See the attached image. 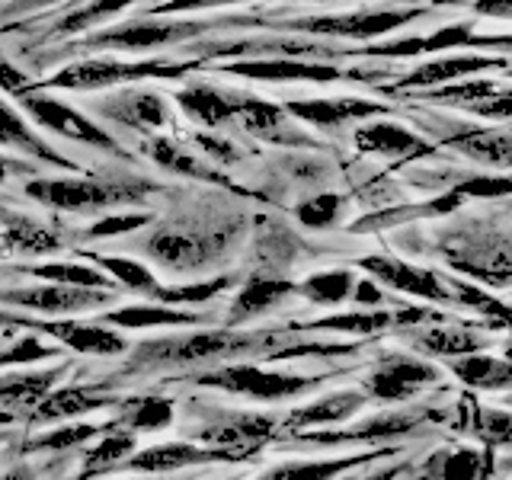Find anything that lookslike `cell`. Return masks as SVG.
<instances>
[{
	"label": "cell",
	"mask_w": 512,
	"mask_h": 480,
	"mask_svg": "<svg viewBox=\"0 0 512 480\" xmlns=\"http://www.w3.org/2000/svg\"><path fill=\"white\" fill-rule=\"evenodd\" d=\"M282 109L317 128H343L346 122H356V119L388 116V106L384 103L359 100V96H340V100H288Z\"/></svg>",
	"instance_id": "obj_15"
},
{
	"label": "cell",
	"mask_w": 512,
	"mask_h": 480,
	"mask_svg": "<svg viewBox=\"0 0 512 480\" xmlns=\"http://www.w3.org/2000/svg\"><path fill=\"white\" fill-rule=\"evenodd\" d=\"M394 320V314L388 311H372V314H336V317H324L314 320V324H292L285 330H340V333H352V336H365V333H378Z\"/></svg>",
	"instance_id": "obj_37"
},
{
	"label": "cell",
	"mask_w": 512,
	"mask_h": 480,
	"mask_svg": "<svg viewBox=\"0 0 512 480\" xmlns=\"http://www.w3.org/2000/svg\"><path fill=\"white\" fill-rule=\"evenodd\" d=\"M506 45V39H484L474 36L471 26H445L432 36H410V39H397V42H384V45H368L359 55H375V58H413V55H426V52H442V48L452 45Z\"/></svg>",
	"instance_id": "obj_17"
},
{
	"label": "cell",
	"mask_w": 512,
	"mask_h": 480,
	"mask_svg": "<svg viewBox=\"0 0 512 480\" xmlns=\"http://www.w3.org/2000/svg\"><path fill=\"white\" fill-rule=\"evenodd\" d=\"M132 448H135V436L128 432H119V436H103V442L90 448L87 458H84V477H93L106 468H116V464L132 458Z\"/></svg>",
	"instance_id": "obj_39"
},
{
	"label": "cell",
	"mask_w": 512,
	"mask_h": 480,
	"mask_svg": "<svg viewBox=\"0 0 512 480\" xmlns=\"http://www.w3.org/2000/svg\"><path fill=\"white\" fill-rule=\"evenodd\" d=\"M490 71V68H506V58H480V55H458V58H439V61H429L420 64L413 74H407L400 80L397 87H439L448 84V80H458L464 74H474V71Z\"/></svg>",
	"instance_id": "obj_21"
},
{
	"label": "cell",
	"mask_w": 512,
	"mask_h": 480,
	"mask_svg": "<svg viewBox=\"0 0 512 480\" xmlns=\"http://www.w3.org/2000/svg\"><path fill=\"white\" fill-rule=\"evenodd\" d=\"M0 144L4 148H16L29 157H39L45 164H55V167H64V170H74V164L68 157H61L52 144H45L32 128L20 119V112H13L7 103H0Z\"/></svg>",
	"instance_id": "obj_24"
},
{
	"label": "cell",
	"mask_w": 512,
	"mask_h": 480,
	"mask_svg": "<svg viewBox=\"0 0 512 480\" xmlns=\"http://www.w3.org/2000/svg\"><path fill=\"white\" fill-rule=\"evenodd\" d=\"M352 285H356V276L349 269H330L304 279L301 285H295V292H301L314 304H340L352 295Z\"/></svg>",
	"instance_id": "obj_35"
},
{
	"label": "cell",
	"mask_w": 512,
	"mask_h": 480,
	"mask_svg": "<svg viewBox=\"0 0 512 480\" xmlns=\"http://www.w3.org/2000/svg\"><path fill=\"white\" fill-rule=\"evenodd\" d=\"M452 372L471 384V388H484V391H503L512 381V368L509 362L490 359V356H464V359H452Z\"/></svg>",
	"instance_id": "obj_30"
},
{
	"label": "cell",
	"mask_w": 512,
	"mask_h": 480,
	"mask_svg": "<svg viewBox=\"0 0 512 480\" xmlns=\"http://www.w3.org/2000/svg\"><path fill=\"white\" fill-rule=\"evenodd\" d=\"M480 464H484V455L480 452H474V448H458V452L442 458L439 477L442 480H477Z\"/></svg>",
	"instance_id": "obj_46"
},
{
	"label": "cell",
	"mask_w": 512,
	"mask_h": 480,
	"mask_svg": "<svg viewBox=\"0 0 512 480\" xmlns=\"http://www.w3.org/2000/svg\"><path fill=\"white\" fill-rule=\"evenodd\" d=\"M452 148L468 154L474 160H490L496 167H509V132H464L452 138Z\"/></svg>",
	"instance_id": "obj_36"
},
{
	"label": "cell",
	"mask_w": 512,
	"mask_h": 480,
	"mask_svg": "<svg viewBox=\"0 0 512 480\" xmlns=\"http://www.w3.org/2000/svg\"><path fill=\"white\" fill-rule=\"evenodd\" d=\"M455 196H480V199H500V196H509L512 192V183H509V176H474V180H464L458 183L455 189Z\"/></svg>",
	"instance_id": "obj_47"
},
{
	"label": "cell",
	"mask_w": 512,
	"mask_h": 480,
	"mask_svg": "<svg viewBox=\"0 0 512 480\" xmlns=\"http://www.w3.org/2000/svg\"><path fill=\"white\" fill-rule=\"evenodd\" d=\"M116 404V397H96L90 391H52L48 397H42L36 407H32V416L36 420H71V416H84L93 410H106Z\"/></svg>",
	"instance_id": "obj_28"
},
{
	"label": "cell",
	"mask_w": 512,
	"mask_h": 480,
	"mask_svg": "<svg viewBox=\"0 0 512 480\" xmlns=\"http://www.w3.org/2000/svg\"><path fill=\"white\" fill-rule=\"evenodd\" d=\"M352 292H356V298H359L362 304H378V301H381V288H378L375 282L359 279L356 285H352Z\"/></svg>",
	"instance_id": "obj_53"
},
{
	"label": "cell",
	"mask_w": 512,
	"mask_h": 480,
	"mask_svg": "<svg viewBox=\"0 0 512 480\" xmlns=\"http://www.w3.org/2000/svg\"><path fill=\"white\" fill-rule=\"evenodd\" d=\"M362 269H368L378 282H384L388 288H397L404 295H416L423 301H452V288H448L432 269H420L400 260H384V256H365L359 263Z\"/></svg>",
	"instance_id": "obj_14"
},
{
	"label": "cell",
	"mask_w": 512,
	"mask_h": 480,
	"mask_svg": "<svg viewBox=\"0 0 512 480\" xmlns=\"http://www.w3.org/2000/svg\"><path fill=\"white\" fill-rule=\"evenodd\" d=\"M103 429L96 426H87V423H77V426H61V429H52V432H42V436H36L26 452H64V448H80L84 442L96 439Z\"/></svg>",
	"instance_id": "obj_42"
},
{
	"label": "cell",
	"mask_w": 512,
	"mask_h": 480,
	"mask_svg": "<svg viewBox=\"0 0 512 480\" xmlns=\"http://www.w3.org/2000/svg\"><path fill=\"white\" fill-rule=\"evenodd\" d=\"M423 10H372V13H343V16H308V20L285 23V29L308 32V36H333V39H375L384 32H394L413 20H420Z\"/></svg>",
	"instance_id": "obj_5"
},
{
	"label": "cell",
	"mask_w": 512,
	"mask_h": 480,
	"mask_svg": "<svg viewBox=\"0 0 512 480\" xmlns=\"http://www.w3.org/2000/svg\"><path fill=\"white\" fill-rule=\"evenodd\" d=\"M500 93V87L490 84V80H480V84H448L442 90H432L426 93V100L432 103H452V106H461V109H468L480 100H490V96Z\"/></svg>",
	"instance_id": "obj_44"
},
{
	"label": "cell",
	"mask_w": 512,
	"mask_h": 480,
	"mask_svg": "<svg viewBox=\"0 0 512 480\" xmlns=\"http://www.w3.org/2000/svg\"><path fill=\"white\" fill-rule=\"evenodd\" d=\"M61 372H26V375H7L0 378V400L16 407H36L48 391L55 388Z\"/></svg>",
	"instance_id": "obj_32"
},
{
	"label": "cell",
	"mask_w": 512,
	"mask_h": 480,
	"mask_svg": "<svg viewBox=\"0 0 512 480\" xmlns=\"http://www.w3.org/2000/svg\"><path fill=\"white\" fill-rule=\"evenodd\" d=\"M26 106V112L39 125L52 128V132L64 135V138H74L80 144H90V148H103L109 154H122L119 144L112 141V135H106L100 125L90 122L87 116H80L77 109L64 106L61 100H52V96H39V93H29L20 100Z\"/></svg>",
	"instance_id": "obj_8"
},
{
	"label": "cell",
	"mask_w": 512,
	"mask_h": 480,
	"mask_svg": "<svg viewBox=\"0 0 512 480\" xmlns=\"http://www.w3.org/2000/svg\"><path fill=\"white\" fill-rule=\"evenodd\" d=\"M151 215H112V218H100L90 224V237H116V234H128L141 228V224H148Z\"/></svg>",
	"instance_id": "obj_48"
},
{
	"label": "cell",
	"mask_w": 512,
	"mask_h": 480,
	"mask_svg": "<svg viewBox=\"0 0 512 480\" xmlns=\"http://www.w3.org/2000/svg\"><path fill=\"white\" fill-rule=\"evenodd\" d=\"M0 439H4V436H0Z\"/></svg>",
	"instance_id": "obj_58"
},
{
	"label": "cell",
	"mask_w": 512,
	"mask_h": 480,
	"mask_svg": "<svg viewBox=\"0 0 512 480\" xmlns=\"http://www.w3.org/2000/svg\"><path fill=\"white\" fill-rule=\"evenodd\" d=\"M151 157L157 160L160 167H167L173 173H180V176H189V180H199V183H218V186H231V176H224L212 167H205L202 160H196L192 154H186L180 144L170 141V138H154L151 141Z\"/></svg>",
	"instance_id": "obj_29"
},
{
	"label": "cell",
	"mask_w": 512,
	"mask_h": 480,
	"mask_svg": "<svg viewBox=\"0 0 512 480\" xmlns=\"http://www.w3.org/2000/svg\"><path fill=\"white\" fill-rule=\"evenodd\" d=\"M0 480H32V474H29V468H16V471L4 474Z\"/></svg>",
	"instance_id": "obj_54"
},
{
	"label": "cell",
	"mask_w": 512,
	"mask_h": 480,
	"mask_svg": "<svg viewBox=\"0 0 512 480\" xmlns=\"http://www.w3.org/2000/svg\"><path fill=\"white\" fill-rule=\"evenodd\" d=\"M196 64H173V61H119V58H96V61H77L68 64L61 74L52 77V87H71V90H100L125 80H148V77H186Z\"/></svg>",
	"instance_id": "obj_2"
},
{
	"label": "cell",
	"mask_w": 512,
	"mask_h": 480,
	"mask_svg": "<svg viewBox=\"0 0 512 480\" xmlns=\"http://www.w3.org/2000/svg\"><path fill=\"white\" fill-rule=\"evenodd\" d=\"M10 247L13 250H20V253H29V256H45V253H55L61 250L58 244V237L55 234H48L45 228H39V224H29L23 218H16L10 221Z\"/></svg>",
	"instance_id": "obj_43"
},
{
	"label": "cell",
	"mask_w": 512,
	"mask_h": 480,
	"mask_svg": "<svg viewBox=\"0 0 512 480\" xmlns=\"http://www.w3.org/2000/svg\"><path fill=\"white\" fill-rule=\"evenodd\" d=\"M356 148L381 157H426L432 154V144H426L420 135L407 132L404 125L394 122H372L356 128Z\"/></svg>",
	"instance_id": "obj_20"
},
{
	"label": "cell",
	"mask_w": 512,
	"mask_h": 480,
	"mask_svg": "<svg viewBox=\"0 0 512 480\" xmlns=\"http://www.w3.org/2000/svg\"><path fill=\"white\" fill-rule=\"evenodd\" d=\"M128 426L135 432H157L173 423V400L167 397H141L128 404Z\"/></svg>",
	"instance_id": "obj_38"
},
{
	"label": "cell",
	"mask_w": 512,
	"mask_h": 480,
	"mask_svg": "<svg viewBox=\"0 0 512 480\" xmlns=\"http://www.w3.org/2000/svg\"><path fill=\"white\" fill-rule=\"evenodd\" d=\"M0 320H10V324H26L36 327L48 336H55L64 346H71L77 352H87V356H119L125 352V336H119L116 330H109L103 324H80V320H26V317H10L0 314Z\"/></svg>",
	"instance_id": "obj_11"
},
{
	"label": "cell",
	"mask_w": 512,
	"mask_h": 480,
	"mask_svg": "<svg viewBox=\"0 0 512 480\" xmlns=\"http://www.w3.org/2000/svg\"><path fill=\"white\" fill-rule=\"evenodd\" d=\"M52 356H58V349H52V346H42L39 340H23V343H16L13 349L0 352V365L42 362V359H52Z\"/></svg>",
	"instance_id": "obj_49"
},
{
	"label": "cell",
	"mask_w": 512,
	"mask_h": 480,
	"mask_svg": "<svg viewBox=\"0 0 512 480\" xmlns=\"http://www.w3.org/2000/svg\"><path fill=\"white\" fill-rule=\"evenodd\" d=\"M221 71L234 77H247V80H276V84H292V80H304V84H336V80L356 77V74L340 71L336 64H314V61H298V58L234 61V64H224Z\"/></svg>",
	"instance_id": "obj_9"
},
{
	"label": "cell",
	"mask_w": 512,
	"mask_h": 480,
	"mask_svg": "<svg viewBox=\"0 0 512 480\" xmlns=\"http://www.w3.org/2000/svg\"><path fill=\"white\" fill-rule=\"evenodd\" d=\"M436 381H439L436 365L410 359V356H391L378 365V372L368 375L365 388L372 391V397L394 404V400H407L420 388H426V384H436Z\"/></svg>",
	"instance_id": "obj_12"
},
{
	"label": "cell",
	"mask_w": 512,
	"mask_h": 480,
	"mask_svg": "<svg viewBox=\"0 0 512 480\" xmlns=\"http://www.w3.org/2000/svg\"><path fill=\"white\" fill-rule=\"evenodd\" d=\"M215 23H189V20H138V23H125L116 29L96 32L93 39H87V45L93 48H122V52H144V48H157L176 39H192L202 36Z\"/></svg>",
	"instance_id": "obj_6"
},
{
	"label": "cell",
	"mask_w": 512,
	"mask_h": 480,
	"mask_svg": "<svg viewBox=\"0 0 512 480\" xmlns=\"http://www.w3.org/2000/svg\"><path fill=\"white\" fill-rule=\"evenodd\" d=\"M199 141V148L208 154V157H215L218 160V164H237V160L240 157H244V154H240L237 148H234V144L231 141H224V138H215V135H199L196 138Z\"/></svg>",
	"instance_id": "obj_51"
},
{
	"label": "cell",
	"mask_w": 512,
	"mask_h": 480,
	"mask_svg": "<svg viewBox=\"0 0 512 480\" xmlns=\"http://www.w3.org/2000/svg\"><path fill=\"white\" fill-rule=\"evenodd\" d=\"M103 327H128V330H138V327H192V324H202L208 317L199 314H189L180 308H151V304H135V308H122V311H112L103 314Z\"/></svg>",
	"instance_id": "obj_27"
},
{
	"label": "cell",
	"mask_w": 512,
	"mask_h": 480,
	"mask_svg": "<svg viewBox=\"0 0 512 480\" xmlns=\"http://www.w3.org/2000/svg\"><path fill=\"white\" fill-rule=\"evenodd\" d=\"M292 292H295V282L256 276L253 282H247L237 292V298L231 304V324H240V320H247V317H260V314L272 311L279 301H285Z\"/></svg>",
	"instance_id": "obj_25"
},
{
	"label": "cell",
	"mask_w": 512,
	"mask_h": 480,
	"mask_svg": "<svg viewBox=\"0 0 512 480\" xmlns=\"http://www.w3.org/2000/svg\"><path fill=\"white\" fill-rule=\"evenodd\" d=\"M381 455L378 452H365V455H352V458H333V461H304V464H285V468L269 471L260 480H333L336 474H343L349 468H359L362 461H372Z\"/></svg>",
	"instance_id": "obj_31"
},
{
	"label": "cell",
	"mask_w": 512,
	"mask_h": 480,
	"mask_svg": "<svg viewBox=\"0 0 512 480\" xmlns=\"http://www.w3.org/2000/svg\"><path fill=\"white\" fill-rule=\"evenodd\" d=\"M202 388H218L228 394H244L253 400H282V397H298L304 391L324 384V378H308V375H292V372H266L256 365H231L221 372H208L192 378Z\"/></svg>",
	"instance_id": "obj_4"
},
{
	"label": "cell",
	"mask_w": 512,
	"mask_h": 480,
	"mask_svg": "<svg viewBox=\"0 0 512 480\" xmlns=\"http://www.w3.org/2000/svg\"><path fill=\"white\" fill-rule=\"evenodd\" d=\"M416 346L423 352H432V356H452V359H464L474 356V352L484 346V340L468 330H452V327H436L416 336Z\"/></svg>",
	"instance_id": "obj_34"
},
{
	"label": "cell",
	"mask_w": 512,
	"mask_h": 480,
	"mask_svg": "<svg viewBox=\"0 0 512 480\" xmlns=\"http://www.w3.org/2000/svg\"><path fill=\"white\" fill-rule=\"evenodd\" d=\"M279 343V333H240V330H205L189 336H164V340L138 343L132 365H189L208 359H234L260 352L263 346Z\"/></svg>",
	"instance_id": "obj_1"
},
{
	"label": "cell",
	"mask_w": 512,
	"mask_h": 480,
	"mask_svg": "<svg viewBox=\"0 0 512 480\" xmlns=\"http://www.w3.org/2000/svg\"><path fill=\"white\" fill-rule=\"evenodd\" d=\"M176 103L205 128H221L234 119L228 93H221L218 87H208V84H189L186 90L176 93Z\"/></svg>",
	"instance_id": "obj_26"
},
{
	"label": "cell",
	"mask_w": 512,
	"mask_h": 480,
	"mask_svg": "<svg viewBox=\"0 0 512 480\" xmlns=\"http://www.w3.org/2000/svg\"><path fill=\"white\" fill-rule=\"evenodd\" d=\"M231 285V279H212V282H196V285H180V288H167V285H157L154 295L157 301L164 304H192V301H208L215 298L218 292H224V288Z\"/></svg>",
	"instance_id": "obj_45"
},
{
	"label": "cell",
	"mask_w": 512,
	"mask_h": 480,
	"mask_svg": "<svg viewBox=\"0 0 512 480\" xmlns=\"http://www.w3.org/2000/svg\"><path fill=\"white\" fill-rule=\"evenodd\" d=\"M32 276L45 279L48 285H68V288H93V292H109L106 272L80 266V263H42L29 269Z\"/></svg>",
	"instance_id": "obj_33"
},
{
	"label": "cell",
	"mask_w": 512,
	"mask_h": 480,
	"mask_svg": "<svg viewBox=\"0 0 512 480\" xmlns=\"http://www.w3.org/2000/svg\"><path fill=\"white\" fill-rule=\"evenodd\" d=\"M116 298L109 292H93V288H68V285H39V288H13L4 292L0 301L16 304V308L42 311V314H80L96 311Z\"/></svg>",
	"instance_id": "obj_10"
},
{
	"label": "cell",
	"mask_w": 512,
	"mask_h": 480,
	"mask_svg": "<svg viewBox=\"0 0 512 480\" xmlns=\"http://www.w3.org/2000/svg\"><path fill=\"white\" fill-rule=\"evenodd\" d=\"M218 461H240V458L231 452H221V448H199L192 442H167V445H154L132 455L128 458V468L141 474H167V471L192 468V464H218Z\"/></svg>",
	"instance_id": "obj_16"
},
{
	"label": "cell",
	"mask_w": 512,
	"mask_h": 480,
	"mask_svg": "<svg viewBox=\"0 0 512 480\" xmlns=\"http://www.w3.org/2000/svg\"><path fill=\"white\" fill-rule=\"evenodd\" d=\"M26 196L42 205L64 208V212H100V208L132 205L144 199L132 183L109 180H39L26 186Z\"/></svg>",
	"instance_id": "obj_3"
},
{
	"label": "cell",
	"mask_w": 512,
	"mask_h": 480,
	"mask_svg": "<svg viewBox=\"0 0 512 480\" xmlns=\"http://www.w3.org/2000/svg\"><path fill=\"white\" fill-rule=\"evenodd\" d=\"M93 263L100 266V269H106V272H112L122 285H128L132 292H141V295H154V288L160 285L154 276H151V269H144L141 263H135V260H122V256H93Z\"/></svg>",
	"instance_id": "obj_40"
},
{
	"label": "cell",
	"mask_w": 512,
	"mask_h": 480,
	"mask_svg": "<svg viewBox=\"0 0 512 480\" xmlns=\"http://www.w3.org/2000/svg\"><path fill=\"white\" fill-rule=\"evenodd\" d=\"M365 397L359 391H336L314 400L308 407H298L288 413V426L292 429H308V426H340L352 413H359Z\"/></svg>",
	"instance_id": "obj_23"
},
{
	"label": "cell",
	"mask_w": 512,
	"mask_h": 480,
	"mask_svg": "<svg viewBox=\"0 0 512 480\" xmlns=\"http://www.w3.org/2000/svg\"><path fill=\"white\" fill-rule=\"evenodd\" d=\"M343 205H346V199L340 196V192H320V196L301 202L295 215H298V221L304 224V228L324 231V228H330V224H336V218H340V212H343Z\"/></svg>",
	"instance_id": "obj_41"
},
{
	"label": "cell",
	"mask_w": 512,
	"mask_h": 480,
	"mask_svg": "<svg viewBox=\"0 0 512 480\" xmlns=\"http://www.w3.org/2000/svg\"><path fill=\"white\" fill-rule=\"evenodd\" d=\"M100 112H106L109 119H116L128 128H141V132H151V128H164L170 122V109L167 100L154 90H125L109 96L100 103Z\"/></svg>",
	"instance_id": "obj_18"
},
{
	"label": "cell",
	"mask_w": 512,
	"mask_h": 480,
	"mask_svg": "<svg viewBox=\"0 0 512 480\" xmlns=\"http://www.w3.org/2000/svg\"><path fill=\"white\" fill-rule=\"evenodd\" d=\"M224 250V240L212 234H196V231H173L164 228L148 240L151 260L167 266L173 272H192L199 266L215 263Z\"/></svg>",
	"instance_id": "obj_7"
},
{
	"label": "cell",
	"mask_w": 512,
	"mask_h": 480,
	"mask_svg": "<svg viewBox=\"0 0 512 480\" xmlns=\"http://www.w3.org/2000/svg\"><path fill=\"white\" fill-rule=\"evenodd\" d=\"M276 423L266 420V416H240V420H224L218 426H205L199 432L202 445H215L221 452H231L237 458H247L253 448H260L269 436Z\"/></svg>",
	"instance_id": "obj_19"
},
{
	"label": "cell",
	"mask_w": 512,
	"mask_h": 480,
	"mask_svg": "<svg viewBox=\"0 0 512 480\" xmlns=\"http://www.w3.org/2000/svg\"><path fill=\"white\" fill-rule=\"evenodd\" d=\"M336 352H349V346H333V343H298L288 349L269 352V359H295V356H336Z\"/></svg>",
	"instance_id": "obj_50"
},
{
	"label": "cell",
	"mask_w": 512,
	"mask_h": 480,
	"mask_svg": "<svg viewBox=\"0 0 512 480\" xmlns=\"http://www.w3.org/2000/svg\"><path fill=\"white\" fill-rule=\"evenodd\" d=\"M154 480H167V477H154Z\"/></svg>",
	"instance_id": "obj_57"
},
{
	"label": "cell",
	"mask_w": 512,
	"mask_h": 480,
	"mask_svg": "<svg viewBox=\"0 0 512 480\" xmlns=\"http://www.w3.org/2000/svg\"><path fill=\"white\" fill-rule=\"evenodd\" d=\"M10 167H13V164H7V160H4V157H0V186H4V183H7V173H10Z\"/></svg>",
	"instance_id": "obj_56"
},
{
	"label": "cell",
	"mask_w": 512,
	"mask_h": 480,
	"mask_svg": "<svg viewBox=\"0 0 512 480\" xmlns=\"http://www.w3.org/2000/svg\"><path fill=\"white\" fill-rule=\"evenodd\" d=\"M231 109H234V119L247 128L250 135L272 141V144H314L308 135L295 132L288 128V116L279 103H269V100H256V96H244V93H228Z\"/></svg>",
	"instance_id": "obj_13"
},
{
	"label": "cell",
	"mask_w": 512,
	"mask_h": 480,
	"mask_svg": "<svg viewBox=\"0 0 512 480\" xmlns=\"http://www.w3.org/2000/svg\"><path fill=\"white\" fill-rule=\"evenodd\" d=\"M122 7H125V4H93V7H87V10H80V13L68 16V20H64V29H84L87 23L100 20V16H109L112 10H122Z\"/></svg>",
	"instance_id": "obj_52"
},
{
	"label": "cell",
	"mask_w": 512,
	"mask_h": 480,
	"mask_svg": "<svg viewBox=\"0 0 512 480\" xmlns=\"http://www.w3.org/2000/svg\"><path fill=\"white\" fill-rule=\"evenodd\" d=\"M400 471L397 468H388V471H378V474H372V477H365V480H394Z\"/></svg>",
	"instance_id": "obj_55"
},
{
	"label": "cell",
	"mask_w": 512,
	"mask_h": 480,
	"mask_svg": "<svg viewBox=\"0 0 512 480\" xmlns=\"http://www.w3.org/2000/svg\"><path fill=\"white\" fill-rule=\"evenodd\" d=\"M416 426V416L410 413H397V416H375L356 429H343V432H304L298 442H314V445H343V442H378V439H391L400 432H410Z\"/></svg>",
	"instance_id": "obj_22"
}]
</instances>
